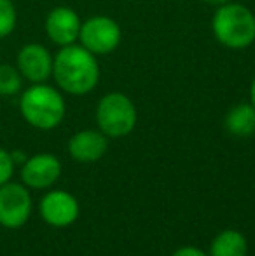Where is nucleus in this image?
Instances as JSON below:
<instances>
[{"instance_id":"nucleus-1","label":"nucleus","mask_w":255,"mask_h":256,"mask_svg":"<svg viewBox=\"0 0 255 256\" xmlns=\"http://www.w3.org/2000/svg\"><path fill=\"white\" fill-rule=\"evenodd\" d=\"M53 74L63 91L86 94L98 82V64L86 48L65 46L53 61Z\"/></svg>"},{"instance_id":"nucleus-3","label":"nucleus","mask_w":255,"mask_h":256,"mask_svg":"<svg viewBox=\"0 0 255 256\" xmlns=\"http://www.w3.org/2000/svg\"><path fill=\"white\" fill-rule=\"evenodd\" d=\"M213 32L227 48H248L255 40V16L243 6L225 4L215 14Z\"/></svg>"},{"instance_id":"nucleus-6","label":"nucleus","mask_w":255,"mask_h":256,"mask_svg":"<svg viewBox=\"0 0 255 256\" xmlns=\"http://www.w3.org/2000/svg\"><path fill=\"white\" fill-rule=\"evenodd\" d=\"M79 37L89 52L107 54L119 46L121 30L114 20L98 16L82 24Z\"/></svg>"},{"instance_id":"nucleus-19","label":"nucleus","mask_w":255,"mask_h":256,"mask_svg":"<svg viewBox=\"0 0 255 256\" xmlns=\"http://www.w3.org/2000/svg\"><path fill=\"white\" fill-rule=\"evenodd\" d=\"M252 104L255 108V78H253V84H252Z\"/></svg>"},{"instance_id":"nucleus-4","label":"nucleus","mask_w":255,"mask_h":256,"mask_svg":"<svg viewBox=\"0 0 255 256\" xmlns=\"http://www.w3.org/2000/svg\"><path fill=\"white\" fill-rule=\"evenodd\" d=\"M96 120L107 136L121 138L133 131L136 124V112L126 96L112 92L100 102L96 110Z\"/></svg>"},{"instance_id":"nucleus-14","label":"nucleus","mask_w":255,"mask_h":256,"mask_svg":"<svg viewBox=\"0 0 255 256\" xmlns=\"http://www.w3.org/2000/svg\"><path fill=\"white\" fill-rule=\"evenodd\" d=\"M21 89V77L9 64H0V96H13Z\"/></svg>"},{"instance_id":"nucleus-7","label":"nucleus","mask_w":255,"mask_h":256,"mask_svg":"<svg viewBox=\"0 0 255 256\" xmlns=\"http://www.w3.org/2000/svg\"><path fill=\"white\" fill-rule=\"evenodd\" d=\"M62 172V164L55 155L41 154L25 160L21 169V180L27 183L30 188H48Z\"/></svg>"},{"instance_id":"nucleus-16","label":"nucleus","mask_w":255,"mask_h":256,"mask_svg":"<svg viewBox=\"0 0 255 256\" xmlns=\"http://www.w3.org/2000/svg\"><path fill=\"white\" fill-rule=\"evenodd\" d=\"M13 168L14 162L11 154H7L6 150L0 148V186L9 182V178L13 176Z\"/></svg>"},{"instance_id":"nucleus-10","label":"nucleus","mask_w":255,"mask_h":256,"mask_svg":"<svg viewBox=\"0 0 255 256\" xmlns=\"http://www.w3.org/2000/svg\"><path fill=\"white\" fill-rule=\"evenodd\" d=\"M46 32L48 37L58 46H72L81 32L77 14L68 7H58L51 10L46 20Z\"/></svg>"},{"instance_id":"nucleus-11","label":"nucleus","mask_w":255,"mask_h":256,"mask_svg":"<svg viewBox=\"0 0 255 256\" xmlns=\"http://www.w3.org/2000/svg\"><path fill=\"white\" fill-rule=\"evenodd\" d=\"M68 152L77 162H95L107 152V140L96 131H82L68 142Z\"/></svg>"},{"instance_id":"nucleus-12","label":"nucleus","mask_w":255,"mask_h":256,"mask_svg":"<svg viewBox=\"0 0 255 256\" xmlns=\"http://www.w3.org/2000/svg\"><path fill=\"white\" fill-rule=\"evenodd\" d=\"M225 128L234 136L245 138L255 132V108L253 104H238L229 112Z\"/></svg>"},{"instance_id":"nucleus-15","label":"nucleus","mask_w":255,"mask_h":256,"mask_svg":"<svg viewBox=\"0 0 255 256\" xmlns=\"http://www.w3.org/2000/svg\"><path fill=\"white\" fill-rule=\"evenodd\" d=\"M16 26V9L11 0H0V38L7 37Z\"/></svg>"},{"instance_id":"nucleus-18","label":"nucleus","mask_w":255,"mask_h":256,"mask_svg":"<svg viewBox=\"0 0 255 256\" xmlns=\"http://www.w3.org/2000/svg\"><path fill=\"white\" fill-rule=\"evenodd\" d=\"M204 2L210 4V6H225L229 0H204Z\"/></svg>"},{"instance_id":"nucleus-17","label":"nucleus","mask_w":255,"mask_h":256,"mask_svg":"<svg viewBox=\"0 0 255 256\" xmlns=\"http://www.w3.org/2000/svg\"><path fill=\"white\" fill-rule=\"evenodd\" d=\"M173 256H206V254H204L203 251L196 250V248H182V250H178Z\"/></svg>"},{"instance_id":"nucleus-5","label":"nucleus","mask_w":255,"mask_h":256,"mask_svg":"<svg viewBox=\"0 0 255 256\" xmlns=\"http://www.w3.org/2000/svg\"><path fill=\"white\" fill-rule=\"evenodd\" d=\"M30 194L18 183H4L0 186V225L6 228H20L30 218Z\"/></svg>"},{"instance_id":"nucleus-8","label":"nucleus","mask_w":255,"mask_h":256,"mask_svg":"<svg viewBox=\"0 0 255 256\" xmlns=\"http://www.w3.org/2000/svg\"><path fill=\"white\" fill-rule=\"evenodd\" d=\"M41 214L53 226H68L77 220L79 204L67 192H49L41 202Z\"/></svg>"},{"instance_id":"nucleus-9","label":"nucleus","mask_w":255,"mask_h":256,"mask_svg":"<svg viewBox=\"0 0 255 256\" xmlns=\"http://www.w3.org/2000/svg\"><path fill=\"white\" fill-rule=\"evenodd\" d=\"M18 68L28 80L44 82L53 74V58L42 46L28 44L18 54Z\"/></svg>"},{"instance_id":"nucleus-13","label":"nucleus","mask_w":255,"mask_h":256,"mask_svg":"<svg viewBox=\"0 0 255 256\" xmlns=\"http://www.w3.org/2000/svg\"><path fill=\"white\" fill-rule=\"evenodd\" d=\"M211 256H246V239L236 230H225L211 244Z\"/></svg>"},{"instance_id":"nucleus-2","label":"nucleus","mask_w":255,"mask_h":256,"mask_svg":"<svg viewBox=\"0 0 255 256\" xmlns=\"http://www.w3.org/2000/svg\"><path fill=\"white\" fill-rule=\"evenodd\" d=\"M20 110L30 126L49 131L63 120L65 102L60 92L49 86H34L23 92Z\"/></svg>"}]
</instances>
